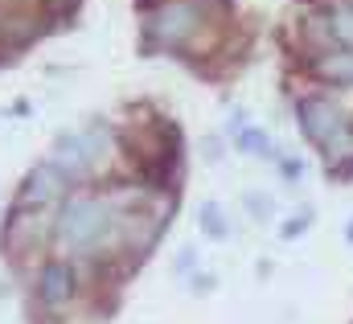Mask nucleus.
Returning a JSON list of instances; mask_svg holds the SVG:
<instances>
[{"label":"nucleus","instance_id":"7","mask_svg":"<svg viewBox=\"0 0 353 324\" xmlns=\"http://www.w3.org/2000/svg\"><path fill=\"white\" fill-rule=\"evenodd\" d=\"M312 70H316V74H321L325 82L353 86V50H333V54H321Z\"/></svg>","mask_w":353,"mask_h":324},{"label":"nucleus","instance_id":"13","mask_svg":"<svg viewBox=\"0 0 353 324\" xmlns=\"http://www.w3.org/2000/svg\"><path fill=\"white\" fill-rule=\"evenodd\" d=\"M189 267H197V250L193 246H181L176 250V271H189Z\"/></svg>","mask_w":353,"mask_h":324},{"label":"nucleus","instance_id":"4","mask_svg":"<svg viewBox=\"0 0 353 324\" xmlns=\"http://www.w3.org/2000/svg\"><path fill=\"white\" fill-rule=\"evenodd\" d=\"M296 119H300V132L312 140V144H325V140H333L350 119H345V107L337 103V99H329V94H308V99H300L296 103Z\"/></svg>","mask_w":353,"mask_h":324},{"label":"nucleus","instance_id":"5","mask_svg":"<svg viewBox=\"0 0 353 324\" xmlns=\"http://www.w3.org/2000/svg\"><path fill=\"white\" fill-rule=\"evenodd\" d=\"M46 226H50V214H46V210L12 205V214H8V222H4V250H8V254H29V250H37V246L50 239Z\"/></svg>","mask_w":353,"mask_h":324},{"label":"nucleus","instance_id":"16","mask_svg":"<svg viewBox=\"0 0 353 324\" xmlns=\"http://www.w3.org/2000/svg\"><path fill=\"white\" fill-rule=\"evenodd\" d=\"M345 243H353V218H350V230H345Z\"/></svg>","mask_w":353,"mask_h":324},{"label":"nucleus","instance_id":"2","mask_svg":"<svg viewBox=\"0 0 353 324\" xmlns=\"http://www.w3.org/2000/svg\"><path fill=\"white\" fill-rule=\"evenodd\" d=\"M205 21V0H169L157 4L148 17V37L161 50H181L185 41H193V33Z\"/></svg>","mask_w":353,"mask_h":324},{"label":"nucleus","instance_id":"12","mask_svg":"<svg viewBox=\"0 0 353 324\" xmlns=\"http://www.w3.org/2000/svg\"><path fill=\"white\" fill-rule=\"evenodd\" d=\"M279 172H283V181H300V176H304V161L288 156V161L279 164Z\"/></svg>","mask_w":353,"mask_h":324},{"label":"nucleus","instance_id":"3","mask_svg":"<svg viewBox=\"0 0 353 324\" xmlns=\"http://www.w3.org/2000/svg\"><path fill=\"white\" fill-rule=\"evenodd\" d=\"M70 185H74V181L62 172V164L41 161L25 172V181H21V189H17V205H25V210H50V205H58V201L70 193Z\"/></svg>","mask_w":353,"mask_h":324},{"label":"nucleus","instance_id":"6","mask_svg":"<svg viewBox=\"0 0 353 324\" xmlns=\"http://www.w3.org/2000/svg\"><path fill=\"white\" fill-rule=\"evenodd\" d=\"M74 292H79V275H74L70 263H62V259L41 263V271H37V300L46 308H66L74 300Z\"/></svg>","mask_w":353,"mask_h":324},{"label":"nucleus","instance_id":"17","mask_svg":"<svg viewBox=\"0 0 353 324\" xmlns=\"http://www.w3.org/2000/svg\"><path fill=\"white\" fill-rule=\"evenodd\" d=\"M140 4H144V8H157V4H161V0H140Z\"/></svg>","mask_w":353,"mask_h":324},{"label":"nucleus","instance_id":"8","mask_svg":"<svg viewBox=\"0 0 353 324\" xmlns=\"http://www.w3.org/2000/svg\"><path fill=\"white\" fill-rule=\"evenodd\" d=\"M197 222H201V230H205L210 239H226V234H230V222H226V214H222L218 201H201V205H197Z\"/></svg>","mask_w":353,"mask_h":324},{"label":"nucleus","instance_id":"10","mask_svg":"<svg viewBox=\"0 0 353 324\" xmlns=\"http://www.w3.org/2000/svg\"><path fill=\"white\" fill-rule=\"evenodd\" d=\"M243 205H247V214L259 218V222H271V218H275V201H271L267 193H247Z\"/></svg>","mask_w":353,"mask_h":324},{"label":"nucleus","instance_id":"15","mask_svg":"<svg viewBox=\"0 0 353 324\" xmlns=\"http://www.w3.org/2000/svg\"><path fill=\"white\" fill-rule=\"evenodd\" d=\"M218 148H222V144H218V140H205V144H201V152H205V156H210V161H214V156H218Z\"/></svg>","mask_w":353,"mask_h":324},{"label":"nucleus","instance_id":"1","mask_svg":"<svg viewBox=\"0 0 353 324\" xmlns=\"http://www.w3.org/2000/svg\"><path fill=\"white\" fill-rule=\"evenodd\" d=\"M119 222H123V210H119L115 197L66 193L62 210H58V222H54V239H58L62 250L90 259V254L107 250L111 243H119Z\"/></svg>","mask_w":353,"mask_h":324},{"label":"nucleus","instance_id":"11","mask_svg":"<svg viewBox=\"0 0 353 324\" xmlns=\"http://www.w3.org/2000/svg\"><path fill=\"white\" fill-rule=\"evenodd\" d=\"M308 222H312V214H308V210H300L296 218H288V222H283V230H279V239H283V243H292V239H300Z\"/></svg>","mask_w":353,"mask_h":324},{"label":"nucleus","instance_id":"14","mask_svg":"<svg viewBox=\"0 0 353 324\" xmlns=\"http://www.w3.org/2000/svg\"><path fill=\"white\" fill-rule=\"evenodd\" d=\"M79 0H41V12H70Z\"/></svg>","mask_w":353,"mask_h":324},{"label":"nucleus","instance_id":"9","mask_svg":"<svg viewBox=\"0 0 353 324\" xmlns=\"http://www.w3.org/2000/svg\"><path fill=\"white\" fill-rule=\"evenodd\" d=\"M239 148H243V152H259V156H271V152H275L271 140H267V132H259V128H243V132H239Z\"/></svg>","mask_w":353,"mask_h":324}]
</instances>
